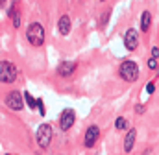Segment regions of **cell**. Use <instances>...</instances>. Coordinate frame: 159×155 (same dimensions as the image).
I'll return each instance as SVG.
<instances>
[{"mask_svg":"<svg viewBox=\"0 0 159 155\" xmlns=\"http://www.w3.org/2000/svg\"><path fill=\"white\" fill-rule=\"evenodd\" d=\"M135 139H137V131H135V127H133V129H129V131L126 133V139H124V152H126V153H129V152L133 150Z\"/></svg>","mask_w":159,"mask_h":155,"instance_id":"cell-10","label":"cell"},{"mask_svg":"<svg viewBox=\"0 0 159 155\" xmlns=\"http://www.w3.org/2000/svg\"><path fill=\"white\" fill-rule=\"evenodd\" d=\"M26 39L32 46H41L44 42V28L41 22H32L26 30Z\"/></svg>","mask_w":159,"mask_h":155,"instance_id":"cell-1","label":"cell"},{"mask_svg":"<svg viewBox=\"0 0 159 155\" xmlns=\"http://www.w3.org/2000/svg\"><path fill=\"white\" fill-rule=\"evenodd\" d=\"M107 20H109V11L104 13V17H102V24H107Z\"/></svg>","mask_w":159,"mask_h":155,"instance_id":"cell-20","label":"cell"},{"mask_svg":"<svg viewBox=\"0 0 159 155\" xmlns=\"http://www.w3.org/2000/svg\"><path fill=\"white\" fill-rule=\"evenodd\" d=\"M37 107H39L41 115H44V107H43V100H37Z\"/></svg>","mask_w":159,"mask_h":155,"instance_id":"cell-21","label":"cell"},{"mask_svg":"<svg viewBox=\"0 0 159 155\" xmlns=\"http://www.w3.org/2000/svg\"><path fill=\"white\" fill-rule=\"evenodd\" d=\"M6 107L11 109V111H20L24 107V102H22V94L19 91H11L6 94V100H4Z\"/></svg>","mask_w":159,"mask_h":155,"instance_id":"cell-5","label":"cell"},{"mask_svg":"<svg viewBox=\"0 0 159 155\" xmlns=\"http://www.w3.org/2000/svg\"><path fill=\"white\" fill-rule=\"evenodd\" d=\"M152 57H159V46H154L152 48Z\"/></svg>","mask_w":159,"mask_h":155,"instance_id":"cell-19","label":"cell"},{"mask_svg":"<svg viewBox=\"0 0 159 155\" xmlns=\"http://www.w3.org/2000/svg\"><path fill=\"white\" fill-rule=\"evenodd\" d=\"M115 127H117V129H120V131L128 127V122H126V118H124V116H119V118L115 120Z\"/></svg>","mask_w":159,"mask_h":155,"instance_id":"cell-14","label":"cell"},{"mask_svg":"<svg viewBox=\"0 0 159 155\" xmlns=\"http://www.w3.org/2000/svg\"><path fill=\"white\" fill-rule=\"evenodd\" d=\"M74 120H76L74 109H63L61 115H59V129H61V131H69V129L72 127Z\"/></svg>","mask_w":159,"mask_h":155,"instance_id":"cell-6","label":"cell"},{"mask_svg":"<svg viewBox=\"0 0 159 155\" xmlns=\"http://www.w3.org/2000/svg\"><path fill=\"white\" fill-rule=\"evenodd\" d=\"M135 113H137V115H143V113H144V105H143V104L135 105Z\"/></svg>","mask_w":159,"mask_h":155,"instance_id":"cell-18","label":"cell"},{"mask_svg":"<svg viewBox=\"0 0 159 155\" xmlns=\"http://www.w3.org/2000/svg\"><path fill=\"white\" fill-rule=\"evenodd\" d=\"M124 44H126V50H129V52H133V50L139 46V35H137V30L129 28V30L126 32V35H124Z\"/></svg>","mask_w":159,"mask_h":155,"instance_id":"cell-8","label":"cell"},{"mask_svg":"<svg viewBox=\"0 0 159 155\" xmlns=\"http://www.w3.org/2000/svg\"><path fill=\"white\" fill-rule=\"evenodd\" d=\"M6 155H11V153H6Z\"/></svg>","mask_w":159,"mask_h":155,"instance_id":"cell-24","label":"cell"},{"mask_svg":"<svg viewBox=\"0 0 159 155\" xmlns=\"http://www.w3.org/2000/svg\"><path fill=\"white\" fill-rule=\"evenodd\" d=\"M76 70V63L74 61H61L59 67H57V74L63 78H69L70 74H74Z\"/></svg>","mask_w":159,"mask_h":155,"instance_id":"cell-9","label":"cell"},{"mask_svg":"<svg viewBox=\"0 0 159 155\" xmlns=\"http://www.w3.org/2000/svg\"><path fill=\"white\" fill-rule=\"evenodd\" d=\"M52 142V126L50 124H41L37 129V144L43 150H46Z\"/></svg>","mask_w":159,"mask_h":155,"instance_id":"cell-4","label":"cell"},{"mask_svg":"<svg viewBox=\"0 0 159 155\" xmlns=\"http://www.w3.org/2000/svg\"><path fill=\"white\" fill-rule=\"evenodd\" d=\"M9 17H11V22H13V26H15V28H19V26H20V15L13 11Z\"/></svg>","mask_w":159,"mask_h":155,"instance_id":"cell-15","label":"cell"},{"mask_svg":"<svg viewBox=\"0 0 159 155\" xmlns=\"http://www.w3.org/2000/svg\"><path fill=\"white\" fill-rule=\"evenodd\" d=\"M157 67H159L157 65V57H150V59H148V69H150V70H156Z\"/></svg>","mask_w":159,"mask_h":155,"instance_id":"cell-16","label":"cell"},{"mask_svg":"<svg viewBox=\"0 0 159 155\" xmlns=\"http://www.w3.org/2000/svg\"><path fill=\"white\" fill-rule=\"evenodd\" d=\"M102 2H104V0H102Z\"/></svg>","mask_w":159,"mask_h":155,"instance_id":"cell-25","label":"cell"},{"mask_svg":"<svg viewBox=\"0 0 159 155\" xmlns=\"http://www.w3.org/2000/svg\"><path fill=\"white\" fill-rule=\"evenodd\" d=\"M157 76H159V67H157Z\"/></svg>","mask_w":159,"mask_h":155,"instance_id":"cell-22","label":"cell"},{"mask_svg":"<svg viewBox=\"0 0 159 155\" xmlns=\"http://www.w3.org/2000/svg\"><path fill=\"white\" fill-rule=\"evenodd\" d=\"M17 74H19V70H17V67L13 63L2 61V65H0V79H2V83H13L17 79Z\"/></svg>","mask_w":159,"mask_h":155,"instance_id":"cell-3","label":"cell"},{"mask_svg":"<svg viewBox=\"0 0 159 155\" xmlns=\"http://www.w3.org/2000/svg\"><path fill=\"white\" fill-rule=\"evenodd\" d=\"M0 2H2V4H4V2H6V0H0Z\"/></svg>","mask_w":159,"mask_h":155,"instance_id":"cell-23","label":"cell"},{"mask_svg":"<svg viewBox=\"0 0 159 155\" xmlns=\"http://www.w3.org/2000/svg\"><path fill=\"white\" fill-rule=\"evenodd\" d=\"M150 24H152V15H150V11H143V15H141V30H143V32H148V30H150Z\"/></svg>","mask_w":159,"mask_h":155,"instance_id":"cell-12","label":"cell"},{"mask_svg":"<svg viewBox=\"0 0 159 155\" xmlns=\"http://www.w3.org/2000/svg\"><path fill=\"white\" fill-rule=\"evenodd\" d=\"M119 74L124 81L133 83V81H137V78H139V67H137L135 61H129V59H128V61H124V63L120 65Z\"/></svg>","mask_w":159,"mask_h":155,"instance_id":"cell-2","label":"cell"},{"mask_svg":"<svg viewBox=\"0 0 159 155\" xmlns=\"http://www.w3.org/2000/svg\"><path fill=\"white\" fill-rule=\"evenodd\" d=\"M98 137H100V127H98V126H89L87 131H85V139H83L85 148H93V146L96 144Z\"/></svg>","mask_w":159,"mask_h":155,"instance_id":"cell-7","label":"cell"},{"mask_svg":"<svg viewBox=\"0 0 159 155\" xmlns=\"http://www.w3.org/2000/svg\"><path fill=\"white\" fill-rule=\"evenodd\" d=\"M57 30H59L61 35H69V32H70V19H69V15H61V19L57 20Z\"/></svg>","mask_w":159,"mask_h":155,"instance_id":"cell-11","label":"cell"},{"mask_svg":"<svg viewBox=\"0 0 159 155\" xmlns=\"http://www.w3.org/2000/svg\"><path fill=\"white\" fill-rule=\"evenodd\" d=\"M146 92H148V94H154V92H156V85H154L152 81L146 83Z\"/></svg>","mask_w":159,"mask_h":155,"instance_id":"cell-17","label":"cell"},{"mask_svg":"<svg viewBox=\"0 0 159 155\" xmlns=\"http://www.w3.org/2000/svg\"><path fill=\"white\" fill-rule=\"evenodd\" d=\"M24 100H26V105H28L30 109H35V107H37V100H35L30 92H24Z\"/></svg>","mask_w":159,"mask_h":155,"instance_id":"cell-13","label":"cell"}]
</instances>
